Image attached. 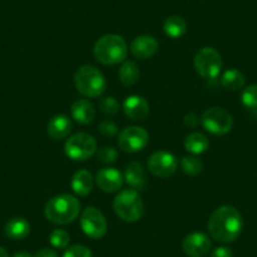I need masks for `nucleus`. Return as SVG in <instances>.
<instances>
[{
    "label": "nucleus",
    "mask_w": 257,
    "mask_h": 257,
    "mask_svg": "<svg viewBox=\"0 0 257 257\" xmlns=\"http://www.w3.org/2000/svg\"><path fill=\"white\" fill-rule=\"evenodd\" d=\"M243 227L242 214L233 206H221L214 209L208 219V231L212 238L222 243L238 238Z\"/></svg>",
    "instance_id": "1"
},
{
    "label": "nucleus",
    "mask_w": 257,
    "mask_h": 257,
    "mask_svg": "<svg viewBox=\"0 0 257 257\" xmlns=\"http://www.w3.org/2000/svg\"><path fill=\"white\" fill-rule=\"evenodd\" d=\"M81 212V204L75 196L59 194L47 202L44 216L54 224L72 223Z\"/></svg>",
    "instance_id": "2"
},
{
    "label": "nucleus",
    "mask_w": 257,
    "mask_h": 257,
    "mask_svg": "<svg viewBox=\"0 0 257 257\" xmlns=\"http://www.w3.org/2000/svg\"><path fill=\"white\" fill-rule=\"evenodd\" d=\"M93 56L102 64L121 63L127 56V44L118 34H106L95 43Z\"/></svg>",
    "instance_id": "3"
},
{
    "label": "nucleus",
    "mask_w": 257,
    "mask_h": 257,
    "mask_svg": "<svg viewBox=\"0 0 257 257\" xmlns=\"http://www.w3.org/2000/svg\"><path fill=\"white\" fill-rule=\"evenodd\" d=\"M113 211L127 223H134L144 216V203L139 192L133 188L118 192L113 199Z\"/></svg>",
    "instance_id": "4"
},
{
    "label": "nucleus",
    "mask_w": 257,
    "mask_h": 257,
    "mask_svg": "<svg viewBox=\"0 0 257 257\" xmlns=\"http://www.w3.org/2000/svg\"><path fill=\"white\" fill-rule=\"evenodd\" d=\"M75 86L78 92L85 97H100L106 91V80L100 70L85 64L75 73Z\"/></svg>",
    "instance_id": "5"
},
{
    "label": "nucleus",
    "mask_w": 257,
    "mask_h": 257,
    "mask_svg": "<svg viewBox=\"0 0 257 257\" xmlns=\"http://www.w3.org/2000/svg\"><path fill=\"white\" fill-rule=\"evenodd\" d=\"M97 150V143L91 134L77 133L70 137L64 144V153L75 162H85L93 157Z\"/></svg>",
    "instance_id": "6"
},
{
    "label": "nucleus",
    "mask_w": 257,
    "mask_h": 257,
    "mask_svg": "<svg viewBox=\"0 0 257 257\" xmlns=\"http://www.w3.org/2000/svg\"><path fill=\"white\" fill-rule=\"evenodd\" d=\"M223 66L222 57L219 52H217L211 47H204L194 57V68L197 73L203 78L213 80L219 75Z\"/></svg>",
    "instance_id": "7"
},
{
    "label": "nucleus",
    "mask_w": 257,
    "mask_h": 257,
    "mask_svg": "<svg viewBox=\"0 0 257 257\" xmlns=\"http://www.w3.org/2000/svg\"><path fill=\"white\" fill-rule=\"evenodd\" d=\"M201 123L213 135H226L232 130L233 118L222 107H209L202 113Z\"/></svg>",
    "instance_id": "8"
},
{
    "label": "nucleus",
    "mask_w": 257,
    "mask_h": 257,
    "mask_svg": "<svg viewBox=\"0 0 257 257\" xmlns=\"http://www.w3.org/2000/svg\"><path fill=\"white\" fill-rule=\"evenodd\" d=\"M80 223L83 233L90 238L100 239L107 232V222H106L105 216L100 209L95 207H87L83 209L81 213Z\"/></svg>",
    "instance_id": "9"
},
{
    "label": "nucleus",
    "mask_w": 257,
    "mask_h": 257,
    "mask_svg": "<svg viewBox=\"0 0 257 257\" xmlns=\"http://www.w3.org/2000/svg\"><path fill=\"white\" fill-rule=\"evenodd\" d=\"M118 147L126 153H138L149 143V134L140 126H128L118 134Z\"/></svg>",
    "instance_id": "10"
},
{
    "label": "nucleus",
    "mask_w": 257,
    "mask_h": 257,
    "mask_svg": "<svg viewBox=\"0 0 257 257\" xmlns=\"http://www.w3.org/2000/svg\"><path fill=\"white\" fill-rule=\"evenodd\" d=\"M148 169L155 177L169 178L177 172L178 159L169 152H155L148 159Z\"/></svg>",
    "instance_id": "11"
},
{
    "label": "nucleus",
    "mask_w": 257,
    "mask_h": 257,
    "mask_svg": "<svg viewBox=\"0 0 257 257\" xmlns=\"http://www.w3.org/2000/svg\"><path fill=\"white\" fill-rule=\"evenodd\" d=\"M183 251L189 257H203L211 251L212 242L203 232H193L183 239Z\"/></svg>",
    "instance_id": "12"
},
{
    "label": "nucleus",
    "mask_w": 257,
    "mask_h": 257,
    "mask_svg": "<svg viewBox=\"0 0 257 257\" xmlns=\"http://www.w3.org/2000/svg\"><path fill=\"white\" fill-rule=\"evenodd\" d=\"M97 187L105 193L118 192L123 183V175L116 168H102L95 175Z\"/></svg>",
    "instance_id": "13"
},
{
    "label": "nucleus",
    "mask_w": 257,
    "mask_h": 257,
    "mask_svg": "<svg viewBox=\"0 0 257 257\" xmlns=\"http://www.w3.org/2000/svg\"><path fill=\"white\" fill-rule=\"evenodd\" d=\"M159 49V43L153 36H139L130 44V51L133 56L140 59H149L157 54Z\"/></svg>",
    "instance_id": "14"
},
{
    "label": "nucleus",
    "mask_w": 257,
    "mask_h": 257,
    "mask_svg": "<svg viewBox=\"0 0 257 257\" xmlns=\"http://www.w3.org/2000/svg\"><path fill=\"white\" fill-rule=\"evenodd\" d=\"M122 110L130 120H144L149 115L150 106L148 101L142 96L132 95L123 101Z\"/></svg>",
    "instance_id": "15"
},
{
    "label": "nucleus",
    "mask_w": 257,
    "mask_h": 257,
    "mask_svg": "<svg viewBox=\"0 0 257 257\" xmlns=\"http://www.w3.org/2000/svg\"><path fill=\"white\" fill-rule=\"evenodd\" d=\"M72 132V121L67 115L58 113L49 118L47 123V133L53 140H62Z\"/></svg>",
    "instance_id": "16"
},
{
    "label": "nucleus",
    "mask_w": 257,
    "mask_h": 257,
    "mask_svg": "<svg viewBox=\"0 0 257 257\" xmlns=\"http://www.w3.org/2000/svg\"><path fill=\"white\" fill-rule=\"evenodd\" d=\"M123 179L133 189L135 190H144L148 185L147 174H145V169L143 165L138 162L128 163L125 168V174H123Z\"/></svg>",
    "instance_id": "17"
},
{
    "label": "nucleus",
    "mask_w": 257,
    "mask_h": 257,
    "mask_svg": "<svg viewBox=\"0 0 257 257\" xmlns=\"http://www.w3.org/2000/svg\"><path fill=\"white\" fill-rule=\"evenodd\" d=\"M71 115L75 118L76 122L81 123V125H88L95 118V107L92 103L86 98H81V100L75 101L71 106Z\"/></svg>",
    "instance_id": "18"
},
{
    "label": "nucleus",
    "mask_w": 257,
    "mask_h": 257,
    "mask_svg": "<svg viewBox=\"0 0 257 257\" xmlns=\"http://www.w3.org/2000/svg\"><path fill=\"white\" fill-rule=\"evenodd\" d=\"M93 177L88 170L81 169L73 174L72 180H71V188L73 193L78 197H86L90 194L93 188Z\"/></svg>",
    "instance_id": "19"
},
{
    "label": "nucleus",
    "mask_w": 257,
    "mask_h": 257,
    "mask_svg": "<svg viewBox=\"0 0 257 257\" xmlns=\"http://www.w3.org/2000/svg\"><path fill=\"white\" fill-rule=\"evenodd\" d=\"M4 232L11 239L21 241V239L28 237L29 232H31V224L23 217H14L6 223Z\"/></svg>",
    "instance_id": "20"
},
{
    "label": "nucleus",
    "mask_w": 257,
    "mask_h": 257,
    "mask_svg": "<svg viewBox=\"0 0 257 257\" xmlns=\"http://www.w3.org/2000/svg\"><path fill=\"white\" fill-rule=\"evenodd\" d=\"M209 147V140L202 133H190L184 139V148L194 155L203 154Z\"/></svg>",
    "instance_id": "21"
},
{
    "label": "nucleus",
    "mask_w": 257,
    "mask_h": 257,
    "mask_svg": "<svg viewBox=\"0 0 257 257\" xmlns=\"http://www.w3.org/2000/svg\"><path fill=\"white\" fill-rule=\"evenodd\" d=\"M221 85L226 90L239 91L246 85V77H244V75L239 70L232 68V70H227L221 76Z\"/></svg>",
    "instance_id": "22"
},
{
    "label": "nucleus",
    "mask_w": 257,
    "mask_h": 257,
    "mask_svg": "<svg viewBox=\"0 0 257 257\" xmlns=\"http://www.w3.org/2000/svg\"><path fill=\"white\" fill-rule=\"evenodd\" d=\"M140 71L138 64L133 61H123L118 70V80L123 86H133L138 82Z\"/></svg>",
    "instance_id": "23"
},
{
    "label": "nucleus",
    "mask_w": 257,
    "mask_h": 257,
    "mask_svg": "<svg viewBox=\"0 0 257 257\" xmlns=\"http://www.w3.org/2000/svg\"><path fill=\"white\" fill-rule=\"evenodd\" d=\"M163 28H164L165 34L168 37L177 39L185 34V32H187V23H185V21L182 17L172 16L165 19Z\"/></svg>",
    "instance_id": "24"
},
{
    "label": "nucleus",
    "mask_w": 257,
    "mask_h": 257,
    "mask_svg": "<svg viewBox=\"0 0 257 257\" xmlns=\"http://www.w3.org/2000/svg\"><path fill=\"white\" fill-rule=\"evenodd\" d=\"M180 168L187 175L194 177V175H198L203 170V163L197 157L187 155V157H183L182 160H180Z\"/></svg>",
    "instance_id": "25"
},
{
    "label": "nucleus",
    "mask_w": 257,
    "mask_h": 257,
    "mask_svg": "<svg viewBox=\"0 0 257 257\" xmlns=\"http://www.w3.org/2000/svg\"><path fill=\"white\" fill-rule=\"evenodd\" d=\"M241 102L248 110L257 108V85H249L241 93Z\"/></svg>",
    "instance_id": "26"
},
{
    "label": "nucleus",
    "mask_w": 257,
    "mask_h": 257,
    "mask_svg": "<svg viewBox=\"0 0 257 257\" xmlns=\"http://www.w3.org/2000/svg\"><path fill=\"white\" fill-rule=\"evenodd\" d=\"M49 242L56 248H66L70 243V234L64 229L57 228L53 229L49 234Z\"/></svg>",
    "instance_id": "27"
},
{
    "label": "nucleus",
    "mask_w": 257,
    "mask_h": 257,
    "mask_svg": "<svg viewBox=\"0 0 257 257\" xmlns=\"http://www.w3.org/2000/svg\"><path fill=\"white\" fill-rule=\"evenodd\" d=\"M118 107H120V105L112 96H106V97L101 98L100 108L105 115L115 116L118 112Z\"/></svg>",
    "instance_id": "28"
},
{
    "label": "nucleus",
    "mask_w": 257,
    "mask_h": 257,
    "mask_svg": "<svg viewBox=\"0 0 257 257\" xmlns=\"http://www.w3.org/2000/svg\"><path fill=\"white\" fill-rule=\"evenodd\" d=\"M63 257H92V252L83 244H73L66 249Z\"/></svg>",
    "instance_id": "29"
},
{
    "label": "nucleus",
    "mask_w": 257,
    "mask_h": 257,
    "mask_svg": "<svg viewBox=\"0 0 257 257\" xmlns=\"http://www.w3.org/2000/svg\"><path fill=\"white\" fill-rule=\"evenodd\" d=\"M97 157L100 159V162L106 163V164H111V163L116 162L117 152L112 147H102L97 150Z\"/></svg>",
    "instance_id": "30"
},
{
    "label": "nucleus",
    "mask_w": 257,
    "mask_h": 257,
    "mask_svg": "<svg viewBox=\"0 0 257 257\" xmlns=\"http://www.w3.org/2000/svg\"><path fill=\"white\" fill-rule=\"evenodd\" d=\"M98 130L105 138H113L118 133V127L113 121L103 120L98 125Z\"/></svg>",
    "instance_id": "31"
},
{
    "label": "nucleus",
    "mask_w": 257,
    "mask_h": 257,
    "mask_svg": "<svg viewBox=\"0 0 257 257\" xmlns=\"http://www.w3.org/2000/svg\"><path fill=\"white\" fill-rule=\"evenodd\" d=\"M199 122H201V117H199L197 113L189 112V113H187V115H185L184 125L188 126V127H190V128L197 127Z\"/></svg>",
    "instance_id": "32"
},
{
    "label": "nucleus",
    "mask_w": 257,
    "mask_h": 257,
    "mask_svg": "<svg viewBox=\"0 0 257 257\" xmlns=\"http://www.w3.org/2000/svg\"><path fill=\"white\" fill-rule=\"evenodd\" d=\"M209 257H233V253H232V249L228 248V247H217Z\"/></svg>",
    "instance_id": "33"
},
{
    "label": "nucleus",
    "mask_w": 257,
    "mask_h": 257,
    "mask_svg": "<svg viewBox=\"0 0 257 257\" xmlns=\"http://www.w3.org/2000/svg\"><path fill=\"white\" fill-rule=\"evenodd\" d=\"M33 257H58V254L52 248H42Z\"/></svg>",
    "instance_id": "34"
},
{
    "label": "nucleus",
    "mask_w": 257,
    "mask_h": 257,
    "mask_svg": "<svg viewBox=\"0 0 257 257\" xmlns=\"http://www.w3.org/2000/svg\"><path fill=\"white\" fill-rule=\"evenodd\" d=\"M13 257H33L29 252H18V253L14 254Z\"/></svg>",
    "instance_id": "35"
},
{
    "label": "nucleus",
    "mask_w": 257,
    "mask_h": 257,
    "mask_svg": "<svg viewBox=\"0 0 257 257\" xmlns=\"http://www.w3.org/2000/svg\"><path fill=\"white\" fill-rule=\"evenodd\" d=\"M0 257H9L8 251H7V249L2 246H0Z\"/></svg>",
    "instance_id": "36"
},
{
    "label": "nucleus",
    "mask_w": 257,
    "mask_h": 257,
    "mask_svg": "<svg viewBox=\"0 0 257 257\" xmlns=\"http://www.w3.org/2000/svg\"><path fill=\"white\" fill-rule=\"evenodd\" d=\"M256 118H257V113H256Z\"/></svg>",
    "instance_id": "37"
}]
</instances>
